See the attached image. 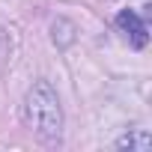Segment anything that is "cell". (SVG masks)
Returning a JSON list of instances; mask_svg holds the SVG:
<instances>
[{
  "instance_id": "6da1fadb",
  "label": "cell",
  "mask_w": 152,
  "mask_h": 152,
  "mask_svg": "<svg viewBox=\"0 0 152 152\" xmlns=\"http://www.w3.org/2000/svg\"><path fill=\"white\" fill-rule=\"evenodd\" d=\"M24 119L27 125L39 134V137H57L60 134V125H63V113H60V102H57V93L51 90V84H36L27 96V104H24Z\"/></svg>"
},
{
  "instance_id": "7a4b0ae2",
  "label": "cell",
  "mask_w": 152,
  "mask_h": 152,
  "mask_svg": "<svg viewBox=\"0 0 152 152\" xmlns=\"http://www.w3.org/2000/svg\"><path fill=\"white\" fill-rule=\"evenodd\" d=\"M116 24H119V30L131 39V45L134 48H146V42H149V33H146V24L131 12V9H122L119 15H116Z\"/></svg>"
},
{
  "instance_id": "3957f363",
  "label": "cell",
  "mask_w": 152,
  "mask_h": 152,
  "mask_svg": "<svg viewBox=\"0 0 152 152\" xmlns=\"http://www.w3.org/2000/svg\"><path fill=\"white\" fill-rule=\"evenodd\" d=\"M122 146H128V149H140V152H146V149H149V134H146V131H140L137 137H125V140H122Z\"/></svg>"
}]
</instances>
